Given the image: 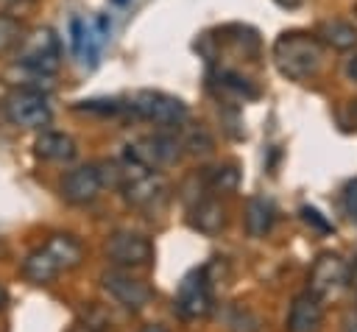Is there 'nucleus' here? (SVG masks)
Listing matches in <instances>:
<instances>
[{
  "label": "nucleus",
  "instance_id": "dca6fc26",
  "mask_svg": "<svg viewBox=\"0 0 357 332\" xmlns=\"http://www.w3.org/2000/svg\"><path fill=\"white\" fill-rule=\"evenodd\" d=\"M59 273H61V271H59V265L53 262V257L47 254L45 246L33 248V251L22 259V276H25L28 282H33V285H50Z\"/></svg>",
  "mask_w": 357,
  "mask_h": 332
},
{
  "label": "nucleus",
  "instance_id": "f03ea898",
  "mask_svg": "<svg viewBox=\"0 0 357 332\" xmlns=\"http://www.w3.org/2000/svg\"><path fill=\"white\" fill-rule=\"evenodd\" d=\"M3 114L11 126H20V128H45L53 117L47 98L31 86L8 92L3 98Z\"/></svg>",
  "mask_w": 357,
  "mask_h": 332
},
{
  "label": "nucleus",
  "instance_id": "9b49d317",
  "mask_svg": "<svg viewBox=\"0 0 357 332\" xmlns=\"http://www.w3.org/2000/svg\"><path fill=\"white\" fill-rule=\"evenodd\" d=\"M120 190H123L126 204H131V206H137V209H159V206L165 204V198H167V184H165V179H162V176H153V173H148V170L131 176Z\"/></svg>",
  "mask_w": 357,
  "mask_h": 332
},
{
  "label": "nucleus",
  "instance_id": "ddd939ff",
  "mask_svg": "<svg viewBox=\"0 0 357 332\" xmlns=\"http://www.w3.org/2000/svg\"><path fill=\"white\" fill-rule=\"evenodd\" d=\"M36 156L47 159V162H70L75 156V139L64 131H42L36 137Z\"/></svg>",
  "mask_w": 357,
  "mask_h": 332
},
{
  "label": "nucleus",
  "instance_id": "b1692460",
  "mask_svg": "<svg viewBox=\"0 0 357 332\" xmlns=\"http://www.w3.org/2000/svg\"><path fill=\"white\" fill-rule=\"evenodd\" d=\"M343 332H357V312H351V315L346 318V326H343Z\"/></svg>",
  "mask_w": 357,
  "mask_h": 332
},
{
  "label": "nucleus",
  "instance_id": "6ab92c4d",
  "mask_svg": "<svg viewBox=\"0 0 357 332\" xmlns=\"http://www.w3.org/2000/svg\"><path fill=\"white\" fill-rule=\"evenodd\" d=\"M240 184V170L234 165H218L204 173V187L212 193H231Z\"/></svg>",
  "mask_w": 357,
  "mask_h": 332
},
{
  "label": "nucleus",
  "instance_id": "7ed1b4c3",
  "mask_svg": "<svg viewBox=\"0 0 357 332\" xmlns=\"http://www.w3.org/2000/svg\"><path fill=\"white\" fill-rule=\"evenodd\" d=\"M131 112L148 123L156 126H181L187 120V103L165 95V92H153V89H142L131 98Z\"/></svg>",
  "mask_w": 357,
  "mask_h": 332
},
{
  "label": "nucleus",
  "instance_id": "c85d7f7f",
  "mask_svg": "<svg viewBox=\"0 0 357 332\" xmlns=\"http://www.w3.org/2000/svg\"><path fill=\"white\" fill-rule=\"evenodd\" d=\"M114 3H126V0H114Z\"/></svg>",
  "mask_w": 357,
  "mask_h": 332
},
{
  "label": "nucleus",
  "instance_id": "6e6552de",
  "mask_svg": "<svg viewBox=\"0 0 357 332\" xmlns=\"http://www.w3.org/2000/svg\"><path fill=\"white\" fill-rule=\"evenodd\" d=\"M106 257L120 268H142L153 259V246L145 234L114 232L106 240Z\"/></svg>",
  "mask_w": 357,
  "mask_h": 332
},
{
  "label": "nucleus",
  "instance_id": "1a4fd4ad",
  "mask_svg": "<svg viewBox=\"0 0 357 332\" xmlns=\"http://www.w3.org/2000/svg\"><path fill=\"white\" fill-rule=\"evenodd\" d=\"M100 285H103V290H106L117 304H123L126 310H142V307L153 299V290H151L142 279H137V276H131V273H126V271H106V273L100 276Z\"/></svg>",
  "mask_w": 357,
  "mask_h": 332
},
{
  "label": "nucleus",
  "instance_id": "c756f323",
  "mask_svg": "<svg viewBox=\"0 0 357 332\" xmlns=\"http://www.w3.org/2000/svg\"><path fill=\"white\" fill-rule=\"evenodd\" d=\"M354 11H357V6H354Z\"/></svg>",
  "mask_w": 357,
  "mask_h": 332
},
{
  "label": "nucleus",
  "instance_id": "f8f14e48",
  "mask_svg": "<svg viewBox=\"0 0 357 332\" xmlns=\"http://www.w3.org/2000/svg\"><path fill=\"white\" fill-rule=\"evenodd\" d=\"M324 324V307H321V299L312 296L310 290L307 293H298L290 304V312H287V332H318Z\"/></svg>",
  "mask_w": 357,
  "mask_h": 332
},
{
  "label": "nucleus",
  "instance_id": "2eb2a0df",
  "mask_svg": "<svg viewBox=\"0 0 357 332\" xmlns=\"http://www.w3.org/2000/svg\"><path fill=\"white\" fill-rule=\"evenodd\" d=\"M190 226L204 234H218L226 226V209L215 198H204L190 209Z\"/></svg>",
  "mask_w": 357,
  "mask_h": 332
},
{
  "label": "nucleus",
  "instance_id": "20e7f679",
  "mask_svg": "<svg viewBox=\"0 0 357 332\" xmlns=\"http://www.w3.org/2000/svg\"><path fill=\"white\" fill-rule=\"evenodd\" d=\"M349 276H351V273H349L346 259H340L337 254H321V257L312 262L310 276H307L310 293L318 296V299H335V296H340V293L346 290Z\"/></svg>",
  "mask_w": 357,
  "mask_h": 332
},
{
  "label": "nucleus",
  "instance_id": "a211bd4d",
  "mask_svg": "<svg viewBox=\"0 0 357 332\" xmlns=\"http://www.w3.org/2000/svg\"><path fill=\"white\" fill-rule=\"evenodd\" d=\"M318 36L321 42H326L335 50H349L357 45V28L343 22V20H326L318 25Z\"/></svg>",
  "mask_w": 357,
  "mask_h": 332
},
{
  "label": "nucleus",
  "instance_id": "f257e3e1",
  "mask_svg": "<svg viewBox=\"0 0 357 332\" xmlns=\"http://www.w3.org/2000/svg\"><path fill=\"white\" fill-rule=\"evenodd\" d=\"M273 61L282 75L293 81H307L321 70L324 50L321 42L304 31H287L273 45Z\"/></svg>",
  "mask_w": 357,
  "mask_h": 332
},
{
  "label": "nucleus",
  "instance_id": "a878e982",
  "mask_svg": "<svg viewBox=\"0 0 357 332\" xmlns=\"http://www.w3.org/2000/svg\"><path fill=\"white\" fill-rule=\"evenodd\" d=\"M349 78H351V81H357V56L349 61Z\"/></svg>",
  "mask_w": 357,
  "mask_h": 332
},
{
  "label": "nucleus",
  "instance_id": "412c9836",
  "mask_svg": "<svg viewBox=\"0 0 357 332\" xmlns=\"http://www.w3.org/2000/svg\"><path fill=\"white\" fill-rule=\"evenodd\" d=\"M181 148H187V151H192V153H209L212 151V137L206 134V128H192L190 134H184V139H181Z\"/></svg>",
  "mask_w": 357,
  "mask_h": 332
},
{
  "label": "nucleus",
  "instance_id": "bb28decb",
  "mask_svg": "<svg viewBox=\"0 0 357 332\" xmlns=\"http://www.w3.org/2000/svg\"><path fill=\"white\" fill-rule=\"evenodd\" d=\"M139 332H167L165 326H159V324H148V326H142Z\"/></svg>",
  "mask_w": 357,
  "mask_h": 332
},
{
  "label": "nucleus",
  "instance_id": "aec40b11",
  "mask_svg": "<svg viewBox=\"0 0 357 332\" xmlns=\"http://www.w3.org/2000/svg\"><path fill=\"white\" fill-rule=\"evenodd\" d=\"M22 42V22L14 14H0V56H6L8 50H14Z\"/></svg>",
  "mask_w": 357,
  "mask_h": 332
},
{
  "label": "nucleus",
  "instance_id": "9d476101",
  "mask_svg": "<svg viewBox=\"0 0 357 332\" xmlns=\"http://www.w3.org/2000/svg\"><path fill=\"white\" fill-rule=\"evenodd\" d=\"M100 187H103L100 167L98 165H78V167L67 170L61 179V198L67 204L84 206V204H92L98 198Z\"/></svg>",
  "mask_w": 357,
  "mask_h": 332
},
{
  "label": "nucleus",
  "instance_id": "f3484780",
  "mask_svg": "<svg viewBox=\"0 0 357 332\" xmlns=\"http://www.w3.org/2000/svg\"><path fill=\"white\" fill-rule=\"evenodd\" d=\"M243 220H245V232H248L251 237L268 234L271 226H273V220H276L271 201H265V198H251L248 206H245V218H243Z\"/></svg>",
  "mask_w": 357,
  "mask_h": 332
},
{
  "label": "nucleus",
  "instance_id": "5701e85b",
  "mask_svg": "<svg viewBox=\"0 0 357 332\" xmlns=\"http://www.w3.org/2000/svg\"><path fill=\"white\" fill-rule=\"evenodd\" d=\"M70 33H73V50L75 53H84V36H86V31H84V22L78 17H73V22H70Z\"/></svg>",
  "mask_w": 357,
  "mask_h": 332
},
{
  "label": "nucleus",
  "instance_id": "393cba45",
  "mask_svg": "<svg viewBox=\"0 0 357 332\" xmlns=\"http://www.w3.org/2000/svg\"><path fill=\"white\" fill-rule=\"evenodd\" d=\"M70 332H95V326L92 324H75Z\"/></svg>",
  "mask_w": 357,
  "mask_h": 332
},
{
  "label": "nucleus",
  "instance_id": "423d86ee",
  "mask_svg": "<svg viewBox=\"0 0 357 332\" xmlns=\"http://www.w3.org/2000/svg\"><path fill=\"white\" fill-rule=\"evenodd\" d=\"M176 312L187 321L204 318L212 312V287L206 279V271H192L181 279L178 293H176Z\"/></svg>",
  "mask_w": 357,
  "mask_h": 332
},
{
  "label": "nucleus",
  "instance_id": "4468645a",
  "mask_svg": "<svg viewBox=\"0 0 357 332\" xmlns=\"http://www.w3.org/2000/svg\"><path fill=\"white\" fill-rule=\"evenodd\" d=\"M47 254L53 257V262L59 265V271H73L81 265L84 259V246L73 237V234H53L47 243H45Z\"/></svg>",
  "mask_w": 357,
  "mask_h": 332
},
{
  "label": "nucleus",
  "instance_id": "39448f33",
  "mask_svg": "<svg viewBox=\"0 0 357 332\" xmlns=\"http://www.w3.org/2000/svg\"><path fill=\"white\" fill-rule=\"evenodd\" d=\"M59 64L61 61H59V39H56V33L50 28H39L25 42V47L20 53V67L31 70L33 75L47 78V75H53L59 70Z\"/></svg>",
  "mask_w": 357,
  "mask_h": 332
},
{
  "label": "nucleus",
  "instance_id": "cd10ccee",
  "mask_svg": "<svg viewBox=\"0 0 357 332\" xmlns=\"http://www.w3.org/2000/svg\"><path fill=\"white\" fill-rule=\"evenodd\" d=\"M6 304H8V293H6V287L0 285V310H3Z\"/></svg>",
  "mask_w": 357,
  "mask_h": 332
},
{
  "label": "nucleus",
  "instance_id": "0eeeda50",
  "mask_svg": "<svg viewBox=\"0 0 357 332\" xmlns=\"http://www.w3.org/2000/svg\"><path fill=\"white\" fill-rule=\"evenodd\" d=\"M181 153V139L173 137V134H153V137H142L137 142L128 145L126 156L131 162H137L139 167L145 170H153L159 165H167V162H176Z\"/></svg>",
  "mask_w": 357,
  "mask_h": 332
},
{
  "label": "nucleus",
  "instance_id": "4be33fe9",
  "mask_svg": "<svg viewBox=\"0 0 357 332\" xmlns=\"http://www.w3.org/2000/svg\"><path fill=\"white\" fill-rule=\"evenodd\" d=\"M343 209H346V215L357 223V179L349 181L346 190H343Z\"/></svg>",
  "mask_w": 357,
  "mask_h": 332
}]
</instances>
